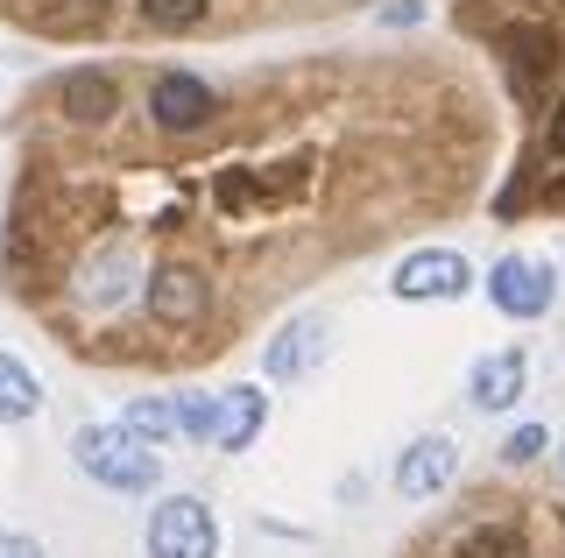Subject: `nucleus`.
<instances>
[{
	"mask_svg": "<svg viewBox=\"0 0 565 558\" xmlns=\"http://www.w3.org/2000/svg\"><path fill=\"white\" fill-rule=\"evenodd\" d=\"M71 460H78V474H93L99 487H114V495H149V487L163 481L156 446L135 439L128 425H85L78 439H71Z\"/></svg>",
	"mask_w": 565,
	"mask_h": 558,
	"instance_id": "f257e3e1",
	"label": "nucleus"
},
{
	"mask_svg": "<svg viewBox=\"0 0 565 558\" xmlns=\"http://www.w3.org/2000/svg\"><path fill=\"white\" fill-rule=\"evenodd\" d=\"M149 558H220V516L199 495H163L149 516Z\"/></svg>",
	"mask_w": 565,
	"mask_h": 558,
	"instance_id": "f03ea898",
	"label": "nucleus"
},
{
	"mask_svg": "<svg viewBox=\"0 0 565 558\" xmlns=\"http://www.w3.org/2000/svg\"><path fill=\"white\" fill-rule=\"evenodd\" d=\"M467 283H473V269H467L459 248H417L388 276V290H396L403 304H452V298H467Z\"/></svg>",
	"mask_w": 565,
	"mask_h": 558,
	"instance_id": "7ed1b4c3",
	"label": "nucleus"
},
{
	"mask_svg": "<svg viewBox=\"0 0 565 558\" xmlns=\"http://www.w3.org/2000/svg\"><path fill=\"white\" fill-rule=\"evenodd\" d=\"M488 298H494V311H509V319H544V311L558 304V283H552V269H544V261L502 255L488 269Z\"/></svg>",
	"mask_w": 565,
	"mask_h": 558,
	"instance_id": "20e7f679",
	"label": "nucleus"
},
{
	"mask_svg": "<svg viewBox=\"0 0 565 558\" xmlns=\"http://www.w3.org/2000/svg\"><path fill=\"white\" fill-rule=\"evenodd\" d=\"M459 474V446L446 439V431H431V439H411L403 446V460H396V495L403 502H431V495H446Z\"/></svg>",
	"mask_w": 565,
	"mask_h": 558,
	"instance_id": "39448f33",
	"label": "nucleus"
},
{
	"mask_svg": "<svg viewBox=\"0 0 565 558\" xmlns=\"http://www.w3.org/2000/svg\"><path fill=\"white\" fill-rule=\"evenodd\" d=\"M149 114H156L163 135H191V128H205V114H212V85L191 78V72H163L156 93H149Z\"/></svg>",
	"mask_w": 565,
	"mask_h": 558,
	"instance_id": "423d86ee",
	"label": "nucleus"
},
{
	"mask_svg": "<svg viewBox=\"0 0 565 558\" xmlns=\"http://www.w3.org/2000/svg\"><path fill=\"white\" fill-rule=\"evenodd\" d=\"M523 382H530V361L516 354V346H494V354L473 361L467 396H473V410H516L523 404Z\"/></svg>",
	"mask_w": 565,
	"mask_h": 558,
	"instance_id": "0eeeda50",
	"label": "nucleus"
},
{
	"mask_svg": "<svg viewBox=\"0 0 565 558\" xmlns=\"http://www.w3.org/2000/svg\"><path fill=\"white\" fill-rule=\"evenodd\" d=\"M149 319L156 325H199L205 319V276L199 269H156L149 276Z\"/></svg>",
	"mask_w": 565,
	"mask_h": 558,
	"instance_id": "6e6552de",
	"label": "nucleus"
},
{
	"mask_svg": "<svg viewBox=\"0 0 565 558\" xmlns=\"http://www.w3.org/2000/svg\"><path fill=\"white\" fill-rule=\"evenodd\" d=\"M262 425H269V396H262V389H226L220 396V425H212V446H220V452H247Z\"/></svg>",
	"mask_w": 565,
	"mask_h": 558,
	"instance_id": "1a4fd4ad",
	"label": "nucleus"
},
{
	"mask_svg": "<svg viewBox=\"0 0 565 558\" xmlns=\"http://www.w3.org/2000/svg\"><path fill=\"white\" fill-rule=\"evenodd\" d=\"M318 319H297V325H282V333L269 340V354H262V375L269 382H290V375H305L311 368V354H318Z\"/></svg>",
	"mask_w": 565,
	"mask_h": 558,
	"instance_id": "9d476101",
	"label": "nucleus"
},
{
	"mask_svg": "<svg viewBox=\"0 0 565 558\" xmlns=\"http://www.w3.org/2000/svg\"><path fill=\"white\" fill-rule=\"evenodd\" d=\"M57 99H64L71 120H106V114L120 107V93H114V78H106V72H71Z\"/></svg>",
	"mask_w": 565,
	"mask_h": 558,
	"instance_id": "9b49d317",
	"label": "nucleus"
},
{
	"mask_svg": "<svg viewBox=\"0 0 565 558\" xmlns=\"http://www.w3.org/2000/svg\"><path fill=\"white\" fill-rule=\"evenodd\" d=\"M43 410V382H35L14 354H0V425H22Z\"/></svg>",
	"mask_w": 565,
	"mask_h": 558,
	"instance_id": "f8f14e48",
	"label": "nucleus"
},
{
	"mask_svg": "<svg viewBox=\"0 0 565 558\" xmlns=\"http://www.w3.org/2000/svg\"><path fill=\"white\" fill-rule=\"evenodd\" d=\"M120 425H128L135 439H149V446H156V439H170V431H177V404H170V396H135Z\"/></svg>",
	"mask_w": 565,
	"mask_h": 558,
	"instance_id": "ddd939ff",
	"label": "nucleus"
},
{
	"mask_svg": "<svg viewBox=\"0 0 565 558\" xmlns=\"http://www.w3.org/2000/svg\"><path fill=\"white\" fill-rule=\"evenodd\" d=\"M459 558H530L523 530H509V523H481V530L459 545Z\"/></svg>",
	"mask_w": 565,
	"mask_h": 558,
	"instance_id": "4468645a",
	"label": "nucleus"
},
{
	"mask_svg": "<svg viewBox=\"0 0 565 558\" xmlns=\"http://www.w3.org/2000/svg\"><path fill=\"white\" fill-rule=\"evenodd\" d=\"M177 404V431L184 439H199V446H212V425H220V396H170Z\"/></svg>",
	"mask_w": 565,
	"mask_h": 558,
	"instance_id": "2eb2a0df",
	"label": "nucleus"
},
{
	"mask_svg": "<svg viewBox=\"0 0 565 558\" xmlns=\"http://www.w3.org/2000/svg\"><path fill=\"white\" fill-rule=\"evenodd\" d=\"M212 0H141V22L149 29H199Z\"/></svg>",
	"mask_w": 565,
	"mask_h": 558,
	"instance_id": "dca6fc26",
	"label": "nucleus"
},
{
	"mask_svg": "<svg viewBox=\"0 0 565 558\" xmlns=\"http://www.w3.org/2000/svg\"><path fill=\"white\" fill-rule=\"evenodd\" d=\"M544 446H552V439H544V425H516V431L502 439V460H509V466H530Z\"/></svg>",
	"mask_w": 565,
	"mask_h": 558,
	"instance_id": "f3484780",
	"label": "nucleus"
},
{
	"mask_svg": "<svg viewBox=\"0 0 565 558\" xmlns=\"http://www.w3.org/2000/svg\"><path fill=\"white\" fill-rule=\"evenodd\" d=\"M0 558H50L35 537H22V530H0Z\"/></svg>",
	"mask_w": 565,
	"mask_h": 558,
	"instance_id": "a211bd4d",
	"label": "nucleus"
},
{
	"mask_svg": "<svg viewBox=\"0 0 565 558\" xmlns=\"http://www.w3.org/2000/svg\"><path fill=\"white\" fill-rule=\"evenodd\" d=\"M417 14H424L417 0H396V8H382V22H396V29H403V22H417Z\"/></svg>",
	"mask_w": 565,
	"mask_h": 558,
	"instance_id": "6ab92c4d",
	"label": "nucleus"
},
{
	"mask_svg": "<svg viewBox=\"0 0 565 558\" xmlns=\"http://www.w3.org/2000/svg\"><path fill=\"white\" fill-rule=\"evenodd\" d=\"M552 149L565 155V99H558V114H552Z\"/></svg>",
	"mask_w": 565,
	"mask_h": 558,
	"instance_id": "aec40b11",
	"label": "nucleus"
},
{
	"mask_svg": "<svg viewBox=\"0 0 565 558\" xmlns=\"http://www.w3.org/2000/svg\"><path fill=\"white\" fill-rule=\"evenodd\" d=\"M558 460H565V446H558Z\"/></svg>",
	"mask_w": 565,
	"mask_h": 558,
	"instance_id": "412c9836",
	"label": "nucleus"
}]
</instances>
